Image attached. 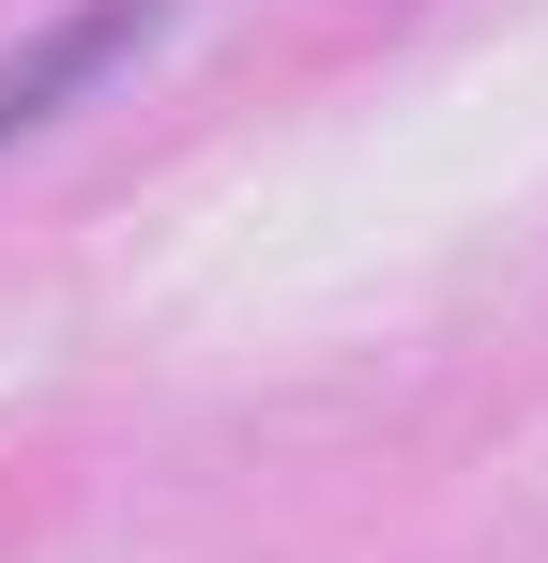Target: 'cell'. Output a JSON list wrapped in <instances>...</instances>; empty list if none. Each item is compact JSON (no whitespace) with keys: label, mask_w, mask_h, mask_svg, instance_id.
<instances>
[{"label":"cell","mask_w":548,"mask_h":563,"mask_svg":"<svg viewBox=\"0 0 548 563\" xmlns=\"http://www.w3.org/2000/svg\"><path fill=\"white\" fill-rule=\"evenodd\" d=\"M168 15L183 0H62L46 31H15V46H0V153L46 137L62 107H91L107 77H138V62L168 46Z\"/></svg>","instance_id":"obj_1"}]
</instances>
